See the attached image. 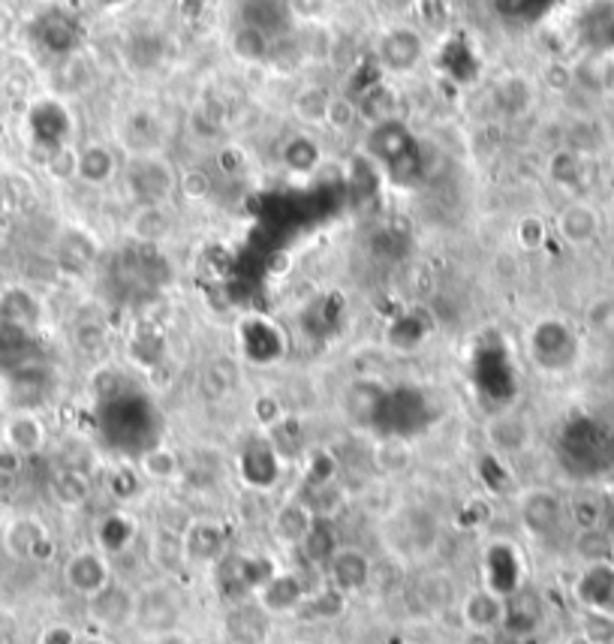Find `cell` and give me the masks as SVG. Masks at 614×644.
Segmentation results:
<instances>
[{"label": "cell", "instance_id": "9", "mask_svg": "<svg viewBox=\"0 0 614 644\" xmlns=\"http://www.w3.org/2000/svg\"><path fill=\"white\" fill-rule=\"evenodd\" d=\"M325 572L340 594H352L371 582V558L361 554L359 548H335L332 558L325 560Z\"/></svg>", "mask_w": 614, "mask_h": 644}, {"label": "cell", "instance_id": "14", "mask_svg": "<svg viewBox=\"0 0 614 644\" xmlns=\"http://www.w3.org/2000/svg\"><path fill=\"white\" fill-rule=\"evenodd\" d=\"M485 437H488L494 452H500V455H515V452L528 449L530 428L521 415L500 413L494 415L491 422L485 425Z\"/></svg>", "mask_w": 614, "mask_h": 644}, {"label": "cell", "instance_id": "26", "mask_svg": "<svg viewBox=\"0 0 614 644\" xmlns=\"http://www.w3.org/2000/svg\"><path fill=\"white\" fill-rule=\"evenodd\" d=\"M361 112L359 103L347 94H332L328 112H325V127H332L335 133H349L359 124Z\"/></svg>", "mask_w": 614, "mask_h": 644}, {"label": "cell", "instance_id": "23", "mask_svg": "<svg viewBox=\"0 0 614 644\" xmlns=\"http://www.w3.org/2000/svg\"><path fill=\"white\" fill-rule=\"evenodd\" d=\"M548 178L560 187H572V184L581 182L584 175V157L576 154L572 148H557L552 157H548Z\"/></svg>", "mask_w": 614, "mask_h": 644}, {"label": "cell", "instance_id": "1", "mask_svg": "<svg viewBox=\"0 0 614 644\" xmlns=\"http://www.w3.org/2000/svg\"><path fill=\"white\" fill-rule=\"evenodd\" d=\"M181 614H184V602L181 596L169 587V584H144L142 590L136 594V614L132 623L148 635H163V632L181 630Z\"/></svg>", "mask_w": 614, "mask_h": 644}, {"label": "cell", "instance_id": "8", "mask_svg": "<svg viewBox=\"0 0 614 644\" xmlns=\"http://www.w3.org/2000/svg\"><path fill=\"white\" fill-rule=\"evenodd\" d=\"M461 618L473 632H497L506 627V596L494 587H479L461 602Z\"/></svg>", "mask_w": 614, "mask_h": 644}, {"label": "cell", "instance_id": "35", "mask_svg": "<svg viewBox=\"0 0 614 644\" xmlns=\"http://www.w3.org/2000/svg\"><path fill=\"white\" fill-rule=\"evenodd\" d=\"M151 644H193V639L190 635H184L181 630H172V632H163V635H154Z\"/></svg>", "mask_w": 614, "mask_h": 644}, {"label": "cell", "instance_id": "37", "mask_svg": "<svg viewBox=\"0 0 614 644\" xmlns=\"http://www.w3.org/2000/svg\"><path fill=\"white\" fill-rule=\"evenodd\" d=\"M7 286H10V283H7V278H3V274H0V292L7 290Z\"/></svg>", "mask_w": 614, "mask_h": 644}, {"label": "cell", "instance_id": "7", "mask_svg": "<svg viewBox=\"0 0 614 644\" xmlns=\"http://www.w3.org/2000/svg\"><path fill=\"white\" fill-rule=\"evenodd\" d=\"M554 232L560 242L569 247H588L600 235V211L588 202H569L557 211L554 218Z\"/></svg>", "mask_w": 614, "mask_h": 644}, {"label": "cell", "instance_id": "2", "mask_svg": "<svg viewBox=\"0 0 614 644\" xmlns=\"http://www.w3.org/2000/svg\"><path fill=\"white\" fill-rule=\"evenodd\" d=\"M175 182H178V172H172V166L160 154H148V157L132 160L127 187L136 206H163L166 196L175 194Z\"/></svg>", "mask_w": 614, "mask_h": 644}, {"label": "cell", "instance_id": "13", "mask_svg": "<svg viewBox=\"0 0 614 644\" xmlns=\"http://www.w3.org/2000/svg\"><path fill=\"white\" fill-rule=\"evenodd\" d=\"M127 232L139 244L166 242L172 232V214L166 206H136L127 220Z\"/></svg>", "mask_w": 614, "mask_h": 644}, {"label": "cell", "instance_id": "32", "mask_svg": "<svg viewBox=\"0 0 614 644\" xmlns=\"http://www.w3.org/2000/svg\"><path fill=\"white\" fill-rule=\"evenodd\" d=\"M289 13L301 19V22H323L328 15V7L332 0H287Z\"/></svg>", "mask_w": 614, "mask_h": 644}, {"label": "cell", "instance_id": "36", "mask_svg": "<svg viewBox=\"0 0 614 644\" xmlns=\"http://www.w3.org/2000/svg\"><path fill=\"white\" fill-rule=\"evenodd\" d=\"M10 31H12V19L7 13H0V39L10 37Z\"/></svg>", "mask_w": 614, "mask_h": 644}, {"label": "cell", "instance_id": "12", "mask_svg": "<svg viewBox=\"0 0 614 644\" xmlns=\"http://www.w3.org/2000/svg\"><path fill=\"white\" fill-rule=\"evenodd\" d=\"M48 546V534L43 524L36 522V518H15L10 522V527L3 530V548L10 551L12 558L19 560H31L39 558V551Z\"/></svg>", "mask_w": 614, "mask_h": 644}, {"label": "cell", "instance_id": "31", "mask_svg": "<svg viewBox=\"0 0 614 644\" xmlns=\"http://www.w3.org/2000/svg\"><path fill=\"white\" fill-rule=\"evenodd\" d=\"M542 82H545V87L554 91V94H566V91L576 87V70H572L569 63L552 61L542 70Z\"/></svg>", "mask_w": 614, "mask_h": 644}, {"label": "cell", "instance_id": "22", "mask_svg": "<svg viewBox=\"0 0 614 644\" xmlns=\"http://www.w3.org/2000/svg\"><path fill=\"white\" fill-rule=\"evenodd\" d=\"M175 194L181 199H187L193 206H202L215 194V178L211 172H205L202 166H187V169L178 172V182H175Z\"/></svg>", "mask_w": 614, "mask_h": 644}, {"label": "cell", "instance_id": "20", "mask_svg": "<svg viewBox=\"0 0 614 644\" xmlns=\"http://www.w3.org/2000/svg\"><path fill=\"white\" fill-rule=\"evenodd\" d=\"M332 103V91L325 85H304L292 97V115L301 127H325V112Z\"/></svg>", "mask_w": 614, "mask_h": 644}, {"label": "cell", "instance_id": "5", "mask_svg": "<svg viewBox=\"0 0 614 644\" xmlns=\"http://www.w3.org/2000/svg\"><path fill=\"white\" fill-rule=\"evenodd\" d=\"M48 431L43 425V419L34 410H15L7 415V422L0 428V443L7 449L19 452L22 458H34L46 449Z\"/></svg>", "mask_w": 614, "mask_h": 644}, {"label": "cell", "instance_id": "3", "mask_svg": "<svg viewBox=\"0 0 614 644\" xmlns=\"http://www.w3.org/2000/svg\"><path fill=\"white\" fill-rule=\"evenodd\" d=\"M108 582H112L108 560L96 548H79L63 563V584L76 596H82V599H91L94 594H100Z\"/></svg>", "mask_w": 614, "mask_h": 644}, {"label": "cell", "instance_id": "24", "mask_svg": "<svg viewBox=\"0 0 614 644\" xmlns=\"http://www.w3.org/2000/svg\"><path fill=\"white\" fill-rule=\"evenodd\" d=\"M139 470H142V476H148V479H154V482H166L172 476H178V455L172 449H166V446H154V449L142 452Z\"/></svg>", "mask_w": 614, "mask_h": 644}, {"label": "cell", "instance_id": "11", "mask_svg": "<svg viewBox=\"0 0 614 644\" xmlns=\"http://www.w3.org/2000/svg\"><path fill=\"white\" fill-rule=\"evenodd\" d=\"M39 319H43V304L27 286L10 283L7 290L0 292V323H10V326L31 331Z\"/></svg>", "mask_w": 614, "mask_h": 644}, {"label": "cell", "instance_id": "18", "mask_svg": "<svg viewBox=\"0 0 614 644\" xmlns=\"http://www.w3.org/2000/svg\"><path fill=\"white\" fill-rule=\"evenodd\" d=\"M313 524H316V515L308 503H299V500H292L287 506H280L275 515V534L280 542H287V546H301L308 534L313 530Z\"/></svg>", "mask_w": 614, "mask_h": 644}, {"label": "cell", "instance_id": "17", "mask_svg": "<svg viewBox=\"0 0 614 644\" xmlns=\"http://www.w3.org/2000/svg\"><path fill=\"white\" fill-rule=\"evenodd\" d=\"M380 58H383L385 67H392V70H409V67H416L421 58V39L416 31H409V27H395V31H389L380 43Z\"/></svg>", "mask_w": 614, "mask_h": 644}, {"label": "cell", "instance_id": "15", "mask_svg": "<svg viewBox=\"0 0 614 644\" xmlns=\"http://www.w3.org/2000/svg\"><path fill=\"white\" fill-rule=\"evenodd\" d=\"M118 175V160H115V151L103 142H88L84 148H79V182L91 184V187H103L112 178Z\"/></svg>", "mask_w": 614, "mask_h": 644}, {"label": "cell", "instance_id": "16", "mask_svg": "<svg viewBox=\"0 0 614 644\" xmlns=\"http://www.w3.org/2000/svg\"><path fill=\"white\" fill-rule=\"evenodd\" d=\"M280 163L292 175H313L323 163V145L311 133H292L280 145Z\"/></svg>", "mask_w": 614, "mask_h": 644}, {"label": "cell", "instance_id": "28", "mask_svg": "<svg viewBox=\"0 0 614 644\" xmlns=\"http://www.w3.org/2000/svg\"><path fill=\"white\" fill-rule=\"evenodd\" d=\"M215 163L220 175H227V178H241V175L247 172V166H251V157H247V151L241 145L227 142V145L217 148Z\"/></svg>", "mask_w": 614, "mask_h": 644}, {"label": "cell", "instance_id": "34", "mask_svg": "<svg viewBox=\"0 0 614 644\" xmlns=\"http://www.w3.org/2000/svg\"><path fill=\"white\" fill-rule=\"evenodd\" d=\"M22 464H24V458L19 455V452L7 449V446L0 443V476H3V479H12V476H19Z\"/></svg>", "mask_w": 614, "mask_h": 644}, {"label": "cell", "instance_id": "19", "mask_svg": "<svg viewBox=\"0 0 614 644\" xmlns=\"http://www.w3.org/2000/svg\"><path fill=\"white\" fill-rule=\"evenodd\" d=\"M229 46H232V55L244 63H265L271 58V37H268V31L247 25V22L232 31Z\"/></svg>", "mask_w": 614, "mask_h": 644}, {"label": "cell", "instance_id": "25", "mask_svg": "<svg viewBox=\"0 0 614 644\" xmlns=\"http://www.w3.org/2000/svg\"><path fill=\"white\" fill-rule=\"evenodd\" d=\"M88 476L79 473V470H60L55 479H51V494L63 503V506H82L88 500Z\"/></svg>", "mask_w": 614, "mask_h": 644}, {"label": "cell", "instance_id": "29", "mask_svg": "<svg viewBox=\"0 0 614 644\" xmlns=\"http://www.w3.org/2000/svg\"><path fill=\"white\" fill-rule=\"evenodd\" d=\"M187 130H190L193 139H199V142H215L223 133V124L211 118L208 112H205L202 103H196L187 115Z\"/></svg>", "mask_w": 614, "mask_h": 644}, {"label": "cell", "instance_id": "4", "mask_svg": "<svg viewBox=\"0 0 614 644\" xmlns=\"http://www.w3.org/2000/svg\"><path fill=\"white\" fill-rule=\"evenodd\" d=\"M84 602H88V618L103 630H124V627H130L132 614H136V594L120 582H108L100 594L84 599Z\"/></svg>", "mask_w": 614, "mask_h": 644}, {"label": "cell", "instance_id": "30", "mask_svg": "<svg viewBox=\"0 0 614 644\" xmlns=\"http://www.w3.org/2000/svg\"><path fill=\"white\" fill-rule=\"evenodd\" d=\"M515 238L524 250H542V244L548 238V226H545V220L536 218V214H524V218L518 220Z\"/></svg>", "mask_w": 614, "mask_h": 644}, {"label": "cell", "instance_id": "27", "mask_svg": "<svg viewBox=\"0 0 614 644\" xmlns=\"http://www.w3.org/2000/svg\"><path fill=\"white\" fill-rule=\"evenodd\" d=\"M46 172L55 182H70L79 175V148L58 145L48 151Z\"/></svg>", "mask_w": 614, "mask_h": 644}, {"label": "cell", "instance_id": "21", "mask_svg": "<svg viewBox=\"0 0 614 644\" xmlns=\"http://www.w3.org/2000/svg\"><path fill=\"white\" fill-rule=\"evenodd\" d=\"M494 99H497V106H500L503 115L521 118L533 106V85L524 75H506V79H500L497 91H494Z\"/></svg>", "mask_w": 614, "mask_h": 644}, {"label": "cell", "instance_id": "6", "mask_svg": "<svg viewBox=\"0 0 614 644\" xmlns=\"http://www.w3.org/2000/svg\"><path fill=\"white\" fill-rule=\"evenodd\" d=\"M578 602L602 618H614V566L612 563H593L581 572L576 582Z\"/></svg>", "mask_w": 614, "mask_h": 644}, {"label": "cell", "instance_id": "10", "mask_svg": "<svg viewBox=\"0 0 614 644\" xmlns=\"http://www.w3.org/2000/svg\"><path fill=\"white\" fill-rule=\"evenodd\" d=\"M521 524L528 527L533 536H548L557 530V524L564 518V503L557 494L545 491V488H533L521 497Z\"/></svg>", "mask_w": 614, "mask_h": 644}, {"label": "cell", "instance_id": "33", "mask_svg": "<svg viewBox=\"0 0 614 644\" xmlns=\"http://www.w3.org/2000/svg\"><path fill=\"white\" fill-rule=\"evenodd\" d=\"M36 644H82V639H79V632L72 630V627H67V623H48V627H43V632H39Z\"/></svg>", "mask_w": 614, "mask_h": 644}]
</instances>
